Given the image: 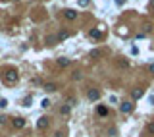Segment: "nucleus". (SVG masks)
<instances>
[{
  "mask_svg": "<svg viewBox=\"0 0 154 137\" xmlns=\"http://www.w3.org/2000/svg\"><path fill=\"white\" fill-rule=\"evenodd\" d=\"M2 83L4 85H15L18 83V79H19V74H18V70H14V68H10V70H6V71H2Z\"/></svg>",
  "mask_w": 154,
  "mask_h": 137,
  "instance_id": "nucleus-1",
  "label": "nucleus"
},
{
  "mask_svg": "<svg viewBox=\"0 0 154 137\" xmlns=\"http://www.w3.org/2000/svg\"><path fill=\"white\" fill-rule=\"evenodd\" d=\"M48 124H50V118H46V116H40V118L37 120V130H46L48 127Z\"/></svg>",
  "mask_w": 154,
  "mask_h": 137,
  "instance_id": "nucleus-2",
  "label": "nucleus"
},
{
  "mask_svg": "<svg viewBox=\"0 0 154 137\" xmlns=\"http://www.w3.org/2000/svg\"><path fill=\"white\" fill-rule=\"evenodd\" d=\"M87 96H89V100H98L100 99V91L98 89H89Z\"/></svg>",
  "mask_w": 154,
  "mask_h": 137,
  "instance_id": "nucleus-3",
  "label": "nucleus"
},
{
  "mask_svg": "<svg viewBox=\"0 0 154 137\" xmlns=\"http://www.w3.org/2000/svg\"><path fill=\"white\" fill-rule=\"evenodd\" d=\"M120 110L123 112V114H129V112H133V102H121V104H120Z\"/></svg>",
  "mask_w": 154,
  "mask_h": 137,
  "instance_id": "nucleus-4",
  "label": "nucleus"
},
{
  "mask_svg": "<svg viewBox=\"0 0 154 137\" xmlns=\"http://www.w3.org/2000/svg\"><path fill=\"white\" fill-rule=\"evenodd\" d=\"M64 15H66V19H70V21L77 19V12H75V10H71V8H67V10L64 12Z\"/></svg>",
  "mask_w": 154,
  "mask_h": 137,
  "instance_id": "nucleus-5",
  "label": "nucleus"
},
{
  "mask_svg": "<svg viewBox=\"0 0 154 137\" xmlns=\"http://www.w3.org/2000/svg\"><path fill=\"white\" fill-rule=\"evenodd\" d=\"M96 114L102 116V118H106V116H108V108L104 106V104H96Z\"/></svg>",
  "mask_w": 154,
  "mask_h": 137,
  "instance_id": "nucleus-6",
  "label": "nucleus"
},
{
  "mask_svg": "<svg viewBox=\"0 0 154 137\" xmlns=\"http://www.w3.org/2000/svg\"><path fill=\"white\" fill-rule=\"evenodd\" d=\"M23 126H25V120L23 118H14V127L15 130H21Z\"/></svg>",
  "mask_w": 154,
  "mask_h": 137,
  "instance_id": "nucleus-7",
  "label": "nucleus"
},
{
  "mask_svg": "<svg viewBox=\"0 0 154 137\" xmlns=\"http://www.w3.org/2000/svg\"><path fill=\"white\" fill-rule=\"evenodd\" d=\"M89 35H91L92 39H100V37H102V29H92Z\"/></svg>",
  "mask_w": 154,
  "mask_h": 137,
  "instance_id": "nucleus-8",
  "label": "nucleus"
},
{
  "mask_svg": "<svg viewBox=\"0 0 154 137\" xmlns=\"http://www.w3.org/2000/svg\"><path fill=\"white\" fill-rule=\"evenodd\" d=\"M58 66L60 68H67V66H70V60H67V58H58Z\"/></svg>",
  "mask_w": 154,
  "mask_h": 137,
  "instance_id": "nucleus-9",
  "label": "nucleus"
},
{
  "mask_svg": "<svg viewBox=\"0 0 154 137\" xmlns=\"http://www.w3.org/2000/svg\"><path fill=\"white\" fill-rule=\"evenodd\" d=\"M67 37H70V33H67V31H60V33H58V41H60V43L66 41Z\"/></svg>",
  "mask_w": 154,
  "mask_h": 137,
  "instance_id": "nucleus-10",
  "label": "nucleus"
},
{
  "mask_svg": "<svg viewBox=\"0 0 154 137\" xmlns=\"http://www.w3.org/2000/svg\"><path fill=\"white\" fill-rule=\"evenodd\" d=\"M60 112H62L64 116H67V114H70V112H71V106H70V104H64V106L60 108Z\"/></svg>",
  "mask_w": 154,
  "mask_h": 137,
  "instance_id": "nucleus-11",
  "label": "nucleus"
},
{
  "mask_svg": "<svg viewBox=\"0 0 154 137\" xmlns=\"http://www.w3.org/2000/svg\"><path fill=\"white\" fill-rule=\"evenodd\" d=\"M56 89H58V87H56V83H46V85H44V91H56Z\"/></svg>",
  "mask_w": 154,
  "mask_h": 137,
  "instance_id": "nucleus-12",
  "label": "nucleus"
},
{
  "mask_svg": "<svg viewBox=\"0 0 154 137\" xmlns=\"http://www.w3.org/2000/svg\"><path fill=\"white\" fill-rule=\"evenodd\" d=\"M143 96V89H135L133 91V99H141Z\"/></svg>",
  "mask_w": 154,
  "mask_h": 137,
  "instance_id": "nucleus-13",
  "label": "nucleus"
},
{
  "mask_svg": "<svg viewBox=\"0 0 154 137\" xmlns=\"http://www.w3.org/2000/svg\"><path fill=\"white\" fill-rule=\"evenodd\" d=\"M40 106H43V108H48V106H50V100H48V99H43V102H40Z\"/></svg>",
  "mask_w": 154,
  "mask_h": 137,
  "instance_id": "nucleus-14",
  "label": "nucleus"
},
{
  "mask_svg": "<svg viewBox=\"0 0 154 137\" xmlns=\"http://www.w3.org/2000/svg\"><path fill=\"white\" fill-rule=\"evenodd\" d=\"M81 79V71H73V81H79Z\"/></svg>",
  "mask_w": 154,
  "mask_h": 137,
  "instance_id": "nucleus-15",
  "label": "nucleus"
},
{
  "mask_svg": "<svg viewBox=\"0 0 154 137\" xmlns=\"http://www.w3.org/2000/svg\"><path fill=\"white\" fill-rule=\"evenodd\" d=\"M120 66H121V68H127L129 62H127V60H120Z\"/></svg>",
  "mask_w": 154,
  "mask_h": 137,
  "instance_id": "nucleus-16",
  "label": "nucleus"
},
{
  "mask_svg": "<svg viewBox=\"0 0 154 137\" xmlns=\"http://www.w3.org/2000/svg\"><path fill=\"white\" fill-rule=\"evenodd\" d=\"M0 106L6 108V106H8V100H6V99H2V100H0Z\"/></svg>",
  "mask_w": 154,
  "mask_h": 137,
  "instance_id": "nucleus-17",
  "label": "nucleus"
},
{
  "mask_svg": "<svg viewBox=\"0 0 154 137\" xmlns=\"http://www.w3.org/2000/svg\"><path fill=\"white\" fill-rule=\"evenodd\" d=\"M148 131H150V133H154V122L148 124Z\"/></svg>",
  "mask_w": 154,
  "mask_h": 137,
  "instance_id": "nucleus-18",
  "label": "nucleus"
},
{
  "mask_svg": "<svg viewBox=\"0 0 154 137\" xmlns=\"http://www.w3.org/2000/svg\"><path fill=\"white\" fill-rule=\"evenodd\" d=\"M89 4V0H79V6H87Z\"/></svg>",
  "mask_w": 154,
  "mask_h": 137,
  "instance_id": "nucleus-19",
  "label": "nucleus"
},
{
  "mask_svg": "<svg viewBox=\"0 0 154 137\" xmlns=\"http://www.w3.org/2000/svg\"><path fill=\"white\" fill-rule=\"evenodd\" d=\"M148 71H150V74L154 75V64H150V66H148Z\"/></svg>",
  "mask_w": 154,
  "mask_h": 137,
  "instance_id": "nucleus-20",
  "label": "nucleus"
},
{
  "mask_svg": "<svg viewBox=\"0 0 154 137\" xmlns=\"http://www.w3.org/2000/svg\"><path fill=\"white\" fill-rule=\"evenodd\" d=\"M6 122V118H4V116H0V124H4Z\"/></svg>",
  "mask_w": 154,
  "mask_h": 137,
  "instance_id": "nucleus-21",
  "label": "nucleus"
},
{
  "mask_svg": "<svg viewBox=\"0 0 154 137\" xmlns=\"http://www.w3.org/2000/svg\"><path fill=\"white\" fill-rule=\"evenodd\" d=\"M116 4H120V6H121V4H123V0H116Z\"/></svg>",
  "mask_w": 154,
  "mask_h": 137,
  "instance_id": "nucleus-22",
  "label": "nucleus"
}]
</instances>
